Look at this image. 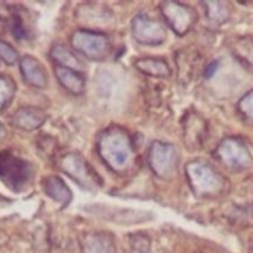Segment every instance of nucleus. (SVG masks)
I'll list each match as a JSON object with an SVG mask.
<instances>
[{
	"mask_svg": "<svg viewBox=\"0 0 253 253\" xmlns=\"http://www.w3.org/2000/svg\"><path fill=\"white\" fill-rule=\"evenodd\" d=\"M98 153L106 167L113 172L124 174L135 162V147L126 130L119 126L103 131L98 141Z\"/></svg>",
	"mask_w": 253,
	"mask_h": 253,
	"instance_id": "nucleus-1",
	"label": "nucleus"
},
{
	"mask_svg": "<svg viewBox=\"0 0 253 253\" xmlns=\"http://www.w3.org/2000/svg\"><path fill=\"white\" fill-rule=\"evenodd\" d=\"M185 175L190 189L197 197H219L227 189L226 178L204 161H192L188 163L185 166Z\"/></svg>",
	"mask_w": 253,
	"mask_h": 253,
	"instance_id": "nucleus-2",
	"label": "nucleus"
},
{
	"mask_svg": "<svg viewBox=\"0 0 253 253\" xmlns=\"http://www.w3.org/2000/svg\"><path fill=\"white\" fill-rule=\"evenodd\" d=\"M34 174V166L29 161L10 151H0V180L12 192H24Z\"/></svg>",
	"mask_w": 253,
	"mask_h": 253,
	"instance_id": "nucleus-3",
	"label": "nucleus"
},
{
	"mask_svg": "<svg viewBox=\"0 0 253 253\" xmlns=\"http://www.w3.org/2000/svg\"><path fill=\"white\" fill-rule=\"evenodd\" d=\"M215 158L231 172H244L253 165V156L249 146L239 137H227L220 142Z\"/></svg>",
	"mask_w": 253,
	"mask_h": 253,
	"instance_id": "nucleus-4",
	"label": "nucleus"
},
{
	"mask_svg": "<svg viewBox=\"0 0 253 253\" xmlns=\"http://www.w3.org/2000/svg\"><path fill=\"white\" fill-rule=\"evenodd\" d=\"M71 44L77 52L90 61L100 62L110 53V40L103 32L78 30L71 36Z\"/></svg>",
	"mask_w": 253,
	"mask_h": 253,
	"instance_id": "nucleus-5",
	"label": "nucleus"
},
{
	"mask_svg": "<svg viewBox=\"0 0 253 253\" xmlns=\"http://www.w3.org/2000/svg\"><path fill=\"white\" fill-rule=\"evenodd\" d=\"M148 165L158 178L173 179L178 169V150L172 143L155 141L148 152Z\"/></svg>",
	"mask_w": 253,
	"mask_h": 253,
	"instance_id": "nucleus-6",
	"label": "nucleus"
},
{
	"mask_svg": "<svg viewBox=\"0 0 253 253\" xmlns=\"http://www.w3.org/2000/svg\"><path fill=\"white\" fill-rule=\"evenodd\" d=\"M58 167L72 180L86 190H95L101 185L98 174L79 153L71 152L59 160Z\"/></svg>",
	"mask_w": 253,
	"mask_h": 253,
	"instance_id": "nucleus-7",
	"label": "nucleus"
},
{
	"mask_svg": "<svg viewBox=\"0 0 253 253\" xmlns=\"http://www.w3.org/2000/svg\"><path fill=\"white\" fill-rule=\"evenodd\" d=\"M132 36L140 44L146 46H158L167 40V31L165 26L157 20L140 14L132 20L131 26Z\"/></svg>",
	"mask_w": 253,
	"mask_h": 253,
	"instance_id": "nucleus-8",
	"label": "nucleus"
},
{
	"mask_svg": "<svg viewBox=\"0 0 253 253\" xmlns=\"http://www.w3.org/2000/svg\"><path fill=\"white\" fill-rule=\"evenodd\" d=\"M161 11L170 29L179 36L187 34L198 19L192 7L178 1H163Z\"/></svg>",
	"mask_w": 253,
	"mask_h": 253,
	"instance_id": "nucleus-9",
	"label": "nucleus"
},
{
	"mask_svg": "<svg viewBox=\"0 0 253 253\" xmlns=\"http://www.w3.org/2000/svg\"><path fill=\"white\" fill-rule=\"evenodd\" d=\"M81 253H118V250L113 235L105 231H93L82 240Z\"/></svg>",
	"mask_w": 253,
	"mask_h": 253,
	"instance_id": "nucleus-10",
	"label": "nucleus"
},
{
	"mask_svg": "<svg viewBox=\"0 0 253 253\" xmlns=\"http://www.w3.org/2000/svg\"><path fill=\"white\" fill-rule=\"evenodd\" d=\"M20 69L27 84L39 89L46 88L48 83V77H47L46 69L40 63L39 59L31 56H25L20 62Z\"/></svg>",
	"mask_w": 253,
	"mask_h": 253,
	"instance_id": "nucleus-11",
	"label": "nucleus"
},
{
	"mask_svg": "<svg viewBox=\"0 0 253 253\" xmlns=\"http://www.w3.org/2000/svg\"><path fill=\"white\" fill-rule=\"evenodd\" d=\"M93 209H95L96 212H106L108 214L106 219L109 221L121 225L140 224V222L148 221L151 217L150 212L136 211L132 209H120V208L111 207H94Z\"/></svg>",
	"mask_w": 253,
	"mask_h": 253,
	"instance_id": "nucleus-12",
	"label": "nucleus"
},
{
	"mask_svg": "<svg viewBox=\"0 0 253 253\" xmlns=\"http://www.w3.org/2000/svg\"><path fill=\"white\" fill-rule=\"evenodd\" d=\"M54 74L58 83L73 95H81L85 90V78L82 72L74 69L66 68V67L56 66Z\"/></svg>",
	"mask_w": 253,
	"mask_h": 253,
	"instance_id": "nucleus-13",
	"label": "nucleus"
},
{
	"mask_svg": "<svg viewBox=\"0 0 253 253\" xmlns=\"http://www.w3.org/2000/svg\"><path fill=\"white\" fill-rule=\"evenodd\" d=\"M46 114L41 109L26 106L21 108L12 116V125L25 131H32L41 127L46 121Z\"/></svg>",
	"mask_w": 253,
	"mask_h": 253,
	"instance_id": "nucleus-14",
	"label": "nucleus"
},
{
	"mask_svg": "<svg viewBox=\"0 0 253 253\" xmlns=\"http://www.w3.org/2000/svg\"><path fill=\"white\" fill-rule=\"evenodd\" d=\"M43 189L47 197H49L53 202L61 205V208L67 207L73 198L68 185L64 183L62 178L57 177V175H51V177L46 178L43 183Z\"/></svg>",
	"mask_w": 253,
	"mask_h": 253,
	"instance_id": "nucleus-15",
	"label": "nucleus"
},
{
	"mask_svg": "<svg viewBox=\"0 0 253 253\" xmlns=\"http://www.w3.org/2000/svg\"><path fill=\"white\" fill-rule=\"evenodd\" d=\"M135 67L143 74H147L155 78H167L170 76V68L167 62L160 58L146 57L135 62Z\"/></svg>",
	"mask_w": 253,
	"mask_h": 253,
	"instance_id": "nucleus-16",
	"label": "nucleus"
},
{
	"mask_svg": "<svg viewBox=\"0 0 253 253\" xmlns=\"http://www.w3.org/2000/svg\"><path fill=\"white\" fill-rule=\"evenodd\" d=\"M49 54H51V58L57 63V66L66 67V68L81 72L82 63L78 57L63 44H54Z\"/></svg>",
	"mask_w": 253,
	"mask_h": 253,
	"instance_id": "nucleus-17",
	"label": "nucleus"
},
{
	"mask_svg": "<svg viewBox=\"0 0 253 253\" xmlns=\"http://www.w3.org/2000/svg\"><path fill=\"white\" fill-rule=\"evenodd\" d=\"M207 10L208 16L215 24H222L229 19V10H227V5H225L222 1H207Z\"/></svg>",
	"mask_w": 253,
	"mask_h": 253,
	"instance_id": "nucleus-18",
	"label": "nucleus"
},
{
	"mask_svg": "<svg viewBox=\"0 0 253 253\" xmlns=\"http://www.w3.org/2000/svg\"><path fill=\"white\" fill-rule=\"evenodd\" d=\"M15 93V85L11 79L0 76V110L10 103Z\"/></svg>",
	"mask_w": 253,
	"mask_h": 253,
	"instance_id": "nucleus-19",
	"label": "nucleus"
},
{
	"mask_svg": "<svg viewBox=\"0 0 253 253\" xmlns=\"http://www.w3.org/2000/svg\"><path fill=\"white\" fill-rule=\"evenodd\" d=\"M239 111L249 123H251L253 125V90L249 91L239 101Z\"/></svg>",
	"mask_w": 253,
	"mask_h": 253,
	"instance_id": "nucleus-20",
	"label": "nucleus"
},
{
	"mask_svg": "<svg viewBox=\"0 0 253 253\" xmlns=\"http://www.w3.org/2000/svg\"><path fill=\"white\" fill-rule=\"evenodd\" d=\"M0 59H2L6 64H15L19 59L16 49L1 39H0Z\"/></svg>",
	"mask_w": 253,
	"mask_h": 253,
	"instance_id": "nucleus-21",
	"label": "nucleus"
},
{
	"mask_svg": "<svg viewBox=\"0 0 253 253\" xmlns=\"http://www.w3.org/2000/svg\"><path fill=\"white\" fill-rule=\"evenodd\" d=\"M10 27H11L12 36H14L17 41L27 39V30L26 27H25V24L24 21H22L21 16H19V15H12L11 20H10Z\"/></svg>",
	"mask_w": 253,
	"mask_h": 253,
	"instance_id": "nucleus-22",
	"label": "nucleus"
},
{
	"mask_svg": "<svg viewBox=\"0 0 253 253\" xmlns=\"http://www.w3.org/2000/svg\"><path fill=\"white\" fill-rule=\"evenodd\" d=\"M216 69H217V62L216 61H214V62H211L210 64H208L207 68H205V73H204L205 78H210V77L214 76L215 72H216Z\"/></svg>",
	"mask_w": 253,
	"mask_h": 253,
	"instance_id": "nucleus-23",
	"label": "nucleus"
},
{
	"mask_svg": "<svg viewBox=\"0 0 253 253\" xmlns=\"http://www.w3.org/2000/svg\"><path fill=\"white\" fill-rule=\"evenodd\" d=\"M5 135H6V130H5L4 125L0 124V140H2L5 137Z\"/></svg>",
	"mask_w": 253,
	"mask_h": 253,
	"instance_id": "nucleus-24",
	"label": "nucleus"
}]
</instances>
